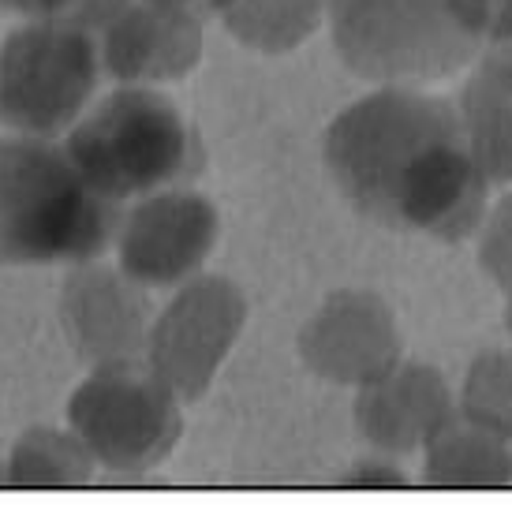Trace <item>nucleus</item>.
<instances>
[{
  "instance_id": "obj_1",
  "label": "nucleus",
  "mask_w": 512,
  "mask_h": 512,
  "mask_svg": "<svg viewBox=\"0 0 512 512\" xmlns=\"http://www.w3.org/2000/svg\"><path fill=\"white\" fill-rule=\"evenodd\" d=\"M326 165L352 210L393 232L460 243L486 217L490 180L460 109L412 86L348 105L326 131Z\"/></svg>"
},
{
  "instance_id": "obj_17",
  "label": "nucleus",
  "mask_w": 512,
  "mask_h": 512,
  "mask_svg": "<svg viewBox=\"0 0 512 512\" xmlns=\"http://www.w3.org/2000/svg\"><path fill=\"white\" fill-rule=\"evenodd\" d=\"M460 415L512 438V348L483 352L464 374L460 385Z\"/></svg>"
},
{
  "instance_id": "obj_5",
  "label": "nucleus",
  "mask_w": 512,
  "mask_h": 512,
  "mask_svg": "<svg viewBox=\"0 0 512 512\" xmlns=\"http://www.w3.org/2000/svg\"><path fill=\"white\" fill-rule=\"evenodd\" d=\"M333 45L356 75L385 83L441 79L468 64V42L445 0H326Z\"/></svg>"
},
{
  "instance_id": "obj_4",
  "label": "nucleus",
  "mask_w": 512,
  "mask_h": 512,
  "mask_svg": "<svg viewBox=\"0 0 512 512\" xmlns=\"http://www.w3.org/2000/svg\"><path fill=\"white\" fill-rule=\"evenodd\" d=\"M184 400L157 378L146 359L94 367L72 393L68 427L86 441L101 468L135 479L165 464L184 434Z\"/></svg>"
},
{
  "instance_id": "obj_3",
  "label": "nucleus",
  "mask_w": 512,
  "mask_h": 512,
  "mask_svg": "<svg viewBox=\"0 0 512 512\" xmlns=\"http://www.w3.org/2000/svg\"><path fill=\"white\" fill-rule=\"evenodd\" d=\"M68 154L86 184L113 202L180 187L202 169L199 135L169 98L143 86L101 101L72 131Z\"/></svg>"
},
{
  "instance_id": "obj_18",
  "label": "nucleus",
  "mask_w": 512,
  "mask_h": 512,
  "mask_svg": "<svg viewBox=\"0 0 512 512\" xmlns=\"http://www.w3.org/2000/svg\"><path fill=\"white\" fill-rule=\"evenodd\" d=\"M479 266L512 299V191L486 210L479 225Z\"/></svg>"
},
{
  "instance_id": "obj_6",
  "label": "nucleus",
  "mask_w": 512,
  "mask_h": 512,
  "mask_svg": "<svg viewBox=\"0 0 512 512\" xmlns=\"http://www.w3.org/2000/svg\"><path fill=\"white\" fill-rule=\"evenodd\" d=\"M98 45L68 19H34L0 45V124L49 139L72 124L98 86Z\"/></svg>"
},
{
  "instance_id": "obj_23",
  "label": "nucleus",
  "mask_w": 512,
  "mask_h": 512,
  "mask_svg": "<svg viewBox=\"0 0 512 512\" xmlns=\"http://www.w3.org/2000/svg\"><path fill=\"white\" fill-rule=\"evenodd\" d=\"M509 337H512V299H509Z\"/></svg>"
},
{
  "instance_id": "obj_2",
  "label": "nucleus",
  "mask_w": 512,
  "mask_h": 512,
  "mask_svg": "<svg viewBox=\"0 0 512 512\" xmlns=\"http://www.w3.org/2000/svg\"><path fill=\"white\" fill-rule=\"evenodd\" d=\"M116 221V202L86 184L68 150L38 135L0 139V262H90Z\"/></svg>"
},
{
  "instance_id": "obj_14",
  "label": "nucleus",
  "mask_w": 512,
  "mask_h": 512,
  "mask_svg": "<svg viewBox=\"0 0 512 512\" xmlns=\"http://www.w3.org/2000/svg\"><path fill=\"white\" fill-rule=\"evenodd\" d=\"M456 109L490 187L512 184V68L486 57Z\"/></svg>"
},
{
  "instance_id": "obj_10",
  "label": "nucleus",
  "mask_w": 512,
  "mask_h": 512,
  "mask_svg": "<svg viewBox=\"0 0 512 512\" xmlns=\"http://www.w3.org/2000/svg\"><path fill=\"white\" fill-rule=\"evenodd\" d=\"M60 326L90 367L143 359L150 341L143 285L101 262H75L60 292Z\"/></svg>"
},
{
  "instance_id": "obj_22",
  "label": "nucleus",
  "mask_w": 512,
  "mask_h": 512,
  "mask_svg": "<svg viewBox=\"0 0 512 512\" xmlns=\"http://www.w3.org/2000/svg\"><path fill=\"white\" fill-rule=\"evenodd\" d=\"M161 4H191V0H161Z\"/></svg>"
},
{
  "instance_id": "obj_7",
  "label": "nucleus",
  "mask_w": 512,
  "mask_h": 512,
  "mask_svg": "<svg viewBox=\"0 0 512 512\" xmlns=\"http://www.w3.org/2000/svg\"><path fill=\"white\" fill-rule=\"evenodd\" d=\"M247 326V299L228 277H191L157 314L146 363L176 397L191 404L214 385L217 370Z\"/></svg>"
},
{
  "instance_id": "obj_15",
  "label": "nucleus",
  "mask_w": 512,
  "mask_h": 512,
  "mask_svg": "<svg viewBox=\"0 0 512 512\" xmlns=\"http://www.w3.org/2000/svg\"><path fill=\"white\" fill-rule=\"evenodd\" d=\"M94 453L75 430L30 427L0 464L4 490H79L94 479Z\"/></svg>"
},
{
  "instance_id": "obj_20",
  "label": "nucleus",
  "mask_w": 512,
  "mask_h": 512,
  "mask_svg": "<svg viewBox=\"0 0 512 512\" xmlns=\"http://www.w3.org/2000/svg\"><path fill=\"white\" fill-rule=\"evenodd\" d=\"M128 0H0L4 12L30 19H68L86 30H101Z\"/></svg>"
},
{
  "instance_id": "obj_11",
  "label": "nucleus",
  "mask_w": 512,
  "mask_h": 512,
  "mask_svg": "<svg viewBox=\"0 0 512 512\" xmlns=\"http://www.w3.org/2000/svg\"><path fill=\"white\" fill-rule=\"evenodd\" d=\"M460 412L441 370L400 359L356 397L359 434L385 456L423 453L427 441Z\"/></svg>"
},
{
  "instance_id": "obj_12",
  "label": "nucleus",
  "mask_w": 512,
  "mask_h": 512,
  "mask_svg": "<svg viewBox=\"0 0 512 512\" xmlns=\"http://www.w3.org/2000/svg\"><path fill=\"white\" fill-rule=\"evenodd\" d=\"M202 53V27L187 4H124L101 27V64L120 83L180 79Z\"/></svg>"
},
{
  "instance_id": "obj_16",
  "label": "nucleus",
  "mask_w": 512,
  "mask_h": 512,
  "mask_svg": "<svg viewBox=\"0 0 512 512\" xmlns=\"http://www.w3.org/2000/svg\"><path fill=\"white\" fill-rule=\"evenodd\" d=\"M243 45L281 53L299 45L318 23L322 0H210Z\"/></svg>"
},
{
  "instance_id": "obj_19",
  "label": "nucleus",
  "mask_w": 512,
  "mask_h": 512,
  "mask_svg": "<svg viewBox=\"0 0 512 512\" xmlns=\"http://www.w3.org/2000/svg\"><path fill=\"white\" fill-rule=\"evenodd\" d=\"M460 34L475 45L512 42V0H445Z\"/></svg>"
},
{
  "instance_id": "obj_13",
  "label": "nucleus",
  "mask_w": 512,
  "mask_h": 512,
  "mask_svg": "<svg viewBox=\"0 0 512 512\" xmlns=\"http://www.w3.org/2000/svg\"><path fill=\"white\" fill-rule=\"evenodd\" d=\"M423 483L434 490L512 486V438L456 412L423 449Z\"/></svg>"
},
{
  "instance_id": "obj_21",
  "label": "nucleus",
  "mask_w": 512,
  "mask_h": 512,
  "mask_svg": "<svg viewBox=\"0 0 512 512\" xmlns=\"http://www.w3.org/2000/svg\"><path fill=\"white\" fill-rule=\"evenodd\" d=\"M344 486H356V490H393L397 486L400 490V486H408V475L393 464V456H370L344 475Z\"/></svg>"
},
{
  "instance_id": "obj_9",
  "label": "nucleus",
  "mask_w": 512,
  "mask_h": 512,
  "mask_svg": "<svg viewBox=\"0 0 512 512\" xmlns=\"http://www.w3.org/2000/svg\"><path fill=\"white\" fill-rule=\"evenodd\" d=\"M299 359L326 382L363 389L404 359L400 326L382 296L341 288L299 329Z\"/></svg>"
},
{
  "instance_id": "obj_8",
  "label": "nucleus",
  "mask_w": 512,
  "mask_h": 512,
  "mask_svg": "<svg viewBox=\"0 0 512 512\" xmlns=\"http://www.w3.org/2000/svg\"><path fill=\"white\" fill-rule=\"evenodd\" d=\"M221 217L210 199L184 187L146 195L120 225L116 258L120 270L143 288L187 285L210 258Z\"/></svg>"
}]
</instances>
